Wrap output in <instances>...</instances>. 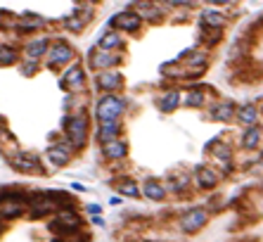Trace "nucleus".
Segmentation results:
<instances>
[{"label": "nucleus", "mask_w": 263, "mask_h": 242, "mask_svg": "<svg viewBox=\"0 0 263 242\" xmlns=\"http://www.w3.org/2000/svg\"><path fill=\"white\" fill-rule=\"evenodd\" d=\"M64 131H67V140L71 143L74 150L83 147L85 140H88V117L85 114L64 117Z\"/></svg>", "instance_id": "f257e3e1"}, {"label": "nucleus", "mask_w": 263, "mask_h": 242, "mask_svg": "<svg viewBox=\"0 0 263 242\" xmlns=\"http://www.w3.org/2000/svg\"><path fill=\"white\" fill-rule=\"evenodd\" d=\"M126 112V100L119 95H102L95 104V114L100 121H119Z\"/></svg>", "instance_id": "f03ea898"}, {"label": "nucleus", "mask_w": 263, "mask_h": 242, "mask_svg": "<svg viewBox=\"0 0 263 242\" xmlns=\"http://www.w3.org/2000/svg\"><path fill=\"white\" fill-rule=\"evenodd\" d=\"M81 228V216L74 211V209H60L57 211V219L50 223V230H55V233H62V235H69L74 230Z\"/></svg>", "instance_id": "7ed1b4c3"}, {"label": "nucleus", "mask_w": 263, "mask_h": 242, "mask_svg": "<svg viewBox=\"0 0 263 242\" xmlns=\"http://www.w3.org/2000/svg\"><path fill=\"white\" fill-rule=\"evenodd\" d=\"M178 223L185 233H197V230H201L209 223V211L207 209H201V207L190 209V211H185V214L180 216Z\"/></svg>", "instance_id": "20e7f679"}, {"label": "nucleus", "mask_w": 263, "mask_h": 242, "mask_svg": "<svg viewBox=\"0 0 263 242\" xmlns=\"http://www.w3.org/2000/svg\"><path fill=\"white\" fill-rule=\"evenodd\" d=\"M71 60H74V48H71L69 43L57 41L48 48V67L50 69H57V67H62V64H69Z\"/></svg>", "instance_id": "39448f33"}, {"label": "nucleus", "mask_w": 263, "mask_h": 242, "mask_svg": "<svg viewBox=\"0 0 263 242\" xmlns=\"http://www.w3.org/2000/svg\"><path fill=\"white\" fill-rule=\"evenodd\" d=\"M95 86H97L100 90H104L107 95H114V90L124 88V76H121V71H116V69L97 71Z\"/></svg>", "instance_id": "423d86ee"}, {"label": "nucleus", "mask_w": 263, "mask_h": 242, "mask_svg": "<svg viewBox=\"0 0 263 242\" xmlns=\"http://www.w3.org/2000/svg\"><path fill=\"white\" fill-rule=\"evenodd\" d=\"M10 166L21 173H41L43 171L41 159L31 152H17L14 157H10Z\"/></svg>", "instance_id": "0eeeda50"}, {"label": "nucleus", "mask_w": 263, "mask_h": 242, "mask_svg": "<svg viewBox=\"0 0 263 242\" xmlns=\"http://www.w3.org/2000/svg\"><path fill=\"white\" fill-rule=\"evenodd\" d=\"M142 19L138 17V12L133 10H126V12H119L109 19V26H119L121 31H128V34H138Z\"/></svg>", "instance_id": "6e6552de"}, {"label": "nucleus", "mask_w": 263, "mask_h": 242, "mask_svg": "<svg viewBox=\"0 0 263 242\" xmlns=\"http://www.w3.org/2000/svg\"><path fill=\"white\" fill-rule=\"evenodd\" d=\"M90 60V67L97 71H107L109 67H116L119 62H121V55H114V52H104V50H93L88 55Z\"/></svg>", "instance_id": "1a4fd4ad"}, {"label": "nucleus", "mask_w": 263, "mask_h": 242, "mask_svg": "<svg viewBox=\"0 0 263 242\" xmlns=\"http://www.w3.org/2000/svg\"><path fill=\"white\" fill-rule=\"evenodd\" d=\"M85 83V74L81 69V64H71L69 69L64 71V76L60 78V86L64 90H81Z\"/></svg>", "instance_id": "9d476101"}, {"label": "nucleus", "mask_w": 263, "mask_h": 242, "mask_svg": "<svg viewBox=\"0 0 263 242\" xmlns=\"http://www.w3.org/2000/svg\"><path fill=\"white\" fill-rule=\"evenodd\" d=\"M71 152H74V147L69 145V140H60L57 145L48 150V162L55 166H67L71 159Z\"/></svg>", "instance_id": "9b49d317"}, {"label": "nucleus", "mask_w": 263, "mask_h": 242, "mask_svg": "<svg viewBox=\"0 0 263 242\" xmlns=\"http://www.w3.org/2000/svg\"><path fill=\"white\" fill-rule=\"evenodd\" d=\"M31 219H41V216H45V214H50L52 209H55V204L48 200V195L45 193H36V195H31Z\"/></svg>", "instance_id": "f8f14e48"}, {"label": "nucleus", "mask_w": 263, "mask_h": 242, "mask_svg": "<svg viewBox=\"0 0 263 242\" xmlns=\"http://www.w3.org/2000/svg\"><path fill=\"white\" fill-rule=\"evenodd\" d=\"M102 154L107 157V159H111V162L124 159L126 154H128V143L121 140V138L109 140V143H102Z\"/></svg>", "instance_id": "ddd939ff"}, {"label": "nucleus", "mask_w": 263, "mask_h": 242, "mask_svg": "<svg viewBox=\"0 0 263 242\" xmlns=\"http://www.w3.org/2000/svg\"><path fill=\"white\" fill-rule=\"evenodd\" d=\"M48 48H50V41L45 38V36H41V38L28 41L26 45H24V52H26V57L31 60V62H38L43 55H48Z\"/></svg>", "instance_id": "4468645a"}, {"label": "nucleus", "mask_w": 263, "mask_h": 242, "mask_svg": "<svg viewBox=\"0 0 263 242\" xmlns=\"http://www.w3.org/2000/svg\"><path fill=\"white\" fill-rule=\"evenodd\" d=\"M235 117H237V121H240V124H244L247 128H251V126H256V119H258V110H256V104H251V102L240 104V107L235 110Z\"/></svg>", "instance_id": "2eb2a0df"}, {"label": "nucleus", "mask_w": 263, "mask_h": 242, "mask_svg": "<svg viewBox=\"0 0 263 242\" xmlns=\"http://www.w3.org/2000/svg\"><path fill=\"white\" fill-rule=\"evenodd\" d=\"M225 14H221L218 10H204L201 12V19H199V26H207V29H218V31H223V26H225Z\"/></svg>", "instance_id": "dca6fc26"}, {"label": "nucleus", "mask_w": 263, "mask_h": 242, "mask_svg": "<svg viewBox=\"0 0 263 242\" xmlns=\"http://www.w3.org/2000/svg\"><path fill=\"white\" fill-rule=\"evenodd\" d=\"M194 180H197V185L199 187L211 190V187L218 185V173H216L214 169H209V166H197V176H194Z\"/></svg>", "instance_id": "f3484780"}, {"label": "nucleus", "mask_w": 263, "mask_h": 242, "mask_svg": "<svg viewBox=\"0 0 263 242\" xmlns=\"http://www.w3.org/2000/svg\"><path fill=\"white\" fill-rule=\"evenodd\" d=\"M235 102H230V100H223V102H216L214 107H211V119H216V121H230V119L235 117Z\"/></svg>", "instance_id": "a211bd4d"}, {"label": "nucleus", "mask_w": 263, "mask_h": 242, "mask_svg": "<svg viewBox=\"0 0 263 242\" xmlns=\"http://www.w3.org/2000/svg\"><path fill=\"white\" fill-rule=\"evenodd\" d=\"M140 193L145 195L147 200H154V202H159L166 197V187L161 185L159 180H154V178H147L145 183H142V190Z\"/></svg>", "instance_id": "6ab92c4d"}, {"label": "nucleus", "mask_w": 263, "mask_h": 242, "mask_svg": "<svg viewBox=\"0 0 263 242\" xmlns=\"http://www.w3.org/2000/svg\"><path fill=\"white\" fill-rule=\"evenodd\" d=\"M121 133V124L119 121H100V131H97V140L100 143H109L116 140Z\"/></svg>", "instance_id": "aec40b11"}, {"label": "nucleus", "mask_w": 263, "mask_h": 242, "mask_svg": "<svg viewBox=\"0 0 263 242\" xmlns=\"http://www.w3.org/2000/svg\"><path fill=\"white\" fill-rule=\"evenodd\" d=\"M45 21L41 19V17H36V14L26 12L21 19L12 21V29H17V31H24V34H28V31H36V29H41Z\"/></svg>", "instance_id": "412c9836"}, {"label": "nucleus", "mask_w": 263, "mask_h": 242, "mask_svg": "<svg viewBox=\"0 0 263 242\" xmlns=\"http://www.w3.org/2000/svg\"><path fill=\"white\" fill-rule=\"evenodd\" d=\"M124 45V38H121V34L119 31H107V34L100 38V43H97V50H104V52H111V50H116Z\"/></svg>", "instance_id": "4be33fe9"}, {"label": "nucleus", "mask_w": 263, "mask_h": 242, "mask_svg": "<svg viewBox=\"0 0 263 242\" xmlns=\"http://www.w3.org/2000/svg\"><path fill=\"white\" fill-rule=\"evenodd\" d=\"M261 138H263V128L261 126H251L242 136V147L244 150H256L261 145Z\"/></svg>", "instance_id": "5701e85b"}, {"label": "nucleus", "mask_w": 263, "mask_h": 242, "mask_svg": "<svg viewBox=\"0 0 263 242\" xmlns=\"http://www.w3.org/2000/svg\"><path fill=\"white\" fill-rule=\"evenodd\" d=\"M178 104H180V90L178 88L166 90V93L159 97V110L166 112V114H168V112H173Z\"/></svg>", "instance_id": "b1692460"}, {"label": "nucleus", "mask_w": 263, "mask_h": 242, "mask_svg": "<svg viewBox=\"0 0 263 242\" xmlns=\"http://www.w3.org/2000/svg\"><path fill=\"white\" fill-rule=\"evenodd\" d=\"M114 187L119 190V195H126V197H140L138 183L131 180V178H116L114 180Z\"/></svg>", "instance_id": "393cba45"}, {"label": "nucleus", "mask_w": 263, "mask_h": 242, "mask_svg": "<svg viewBox=\"0 0 263 242\" xmlns=\"http://www.w3.org/2000/svg\"><path fill=\"white\" fill-rule=\"evenodd\" d=\"M24 214V204L21 202H0V219L7 221V219H17V216Z\"/></svg>", "instance_id": "a878e982"}, {"label": "nucleus", "mask_w": 263, "mask_h": 242, "mask_svg": "<svg viewBox=\"0 0 263 242\" xmlns=\"http://www.w3.org/2000/svg\"><path fill=\"white\" fill-rule=\"evenodd\" d=\"M223 31H218V29H207V26H199V41L204 43V45H216V43L221 41Z\"/></svg>", "instance_id": "bb28decb"}, {"label": "nucleus", "mask_w": 263, "mask_h": 242, "mask_svg": "<svg viewBox=\"0 0 263 242\" xmlns=\"http://www.w3.org/2000/svg\"><path fill=\"white\" fill-rule=\"evenodd\" d=\"M138 7H140V10H138V17H140V19L145 17V19L154 21V19H159V17H161L159 7L152 5V3H138Z\"/></svg>", "instance_id": "cd10ccee"}, {"label": "nucleus", "mask_w": 263, "mask_h": 242, "mask_svg": "<svg viewBox=\"0 0 263 242\" xmlns=\"http://www.w3.org/2000/svg\"><path fill=\"white\" fill-rule=\"evenodd\" d=\"M17 57H19L17 48H12V45H0V67H10V64H14L17 62Z\"/></svg>", "instance_id": "c85d7f7f"}, {"label": "nucleus", "mask_w": 263, "mask_h": 242, "mask_svg": "<svg viewBox=\"0 0 263 242\" xmlns=\"http://www.w3.org/2000/svg\"><path fill=\"white\" fill-rule=\"evenodd\" d=\"M204 102H207V95H204V90H201V88L190 90V93H187V97H185L187 107H204Z\"/></svg>", "instance_id": "c756f323"}, {"label": "nucleus", "mask_w": 263, "mask_h": 242, "mask_svg": "<svg viewBox=\"0 0 263 242\" xmlns=\"http://www.w3.org/2000/svg\"><path fill=\"white\" fill-rule=\"evenodd\" d=\"M83 26H85V24L78 19V17H74V14L64 19V29H69V31H76V34H78V31H83Z\"/></svg>", "instance_id": "7c9ffc66"}, {"label": "nucleus", "mask_w": 263, "mask_h": 242, "mask_svg": "<svg viewBox=\"0 0 263 242\" xmlns=\"http://www.w3.org/2000/svg\"><path fill=\"white\" fill-rule=\"evenodd\" d=\"M187 185H190V180L187 178H173L171 180V190H173V193H183Z\"/></svg>", "instance_id": "2f4dec72"}, {"label": "nucleus", "mask_w": 263, "mask_h": 242, "mask_svg": "<svg viewBox=\"0 0 263 242\" xmlns=\"http://www.w3.org/2000/svg\"><path fill=\"white\" fill-rule=\"evenodd\" d=\"M36 71H38V62H31V60H28V62L21 64V74H24V76H34Z\"/></svg>", "instance_id": "473e14b6"}, {"label": "nucleus", "mask_w": 263, "mask_h": 242, "mask_svg": "<svg viewBox=\"0 0 263 242\" xmlns=\"http://www.w3.org/2000/svg\"><path fill=\"white\" fill-rule=\"evenodd\" d=\"M88 211L93 216H100V204H88Z\"/></svg>", "instance_id": "72a5a7b5"}, {"label": "nucleus", "mask_w": 263, "mask_h": 242, "mask_svg": "<svg viewBox=\"0 0 263 242\" xmlns=\"http://www.w3.org/2000/svg\"><path fill=\"white\" fill-rule=\"evenodd\" d=\"M93 223H95V226H100V228H102V226H104V219H102V216H93Z\"/></svg>", "instance_id": "f704fd0d"}, {"label": "nucleus", "mask_w": 263, "mask_h": 242, "mask_svg": "<svg viewBox=\"0 0 263 242\" xmlns=\"http://www.w3.org/2000/svg\"><path fill=\"white\" fill-rule=\"evenodd\" d=\"M109 204H111V207H116V204H121V197H111Z\"/></svg>", "instance_id": "c9c22d12"}, {"label": "nucleus", "mask_w": 263, "mask_h": 242, "mask_svg": "<svg viewBox=\"0 0 263 242\" xmlns=\"http://www.w3.org/2000/svg\"><path fill=\"white\" fill-rule=\"evenodd\" d=\"M74 190H78V193H83L85 185H81V183H74Z\"/></svg>", "instance_id": "e433bc0d"}, {"label": "nucleus", "mask_w": 263, "mask_h": 242, "mask_svg": "<svg viewBox=\"0 0 263 242\" xmlns=\"http://www.w3.org/2000/svg\"><path fill=\"white\" fill-rule=\"evenodd\" d=\"M0 230H3V226H0Z\"/></svg>", "instance_id": "4c0bfd02"}, {"label": "nucleus", "mask_w": 263, "mask_h": 242, "mask_svg": "<svg viewBox=\"0 0 263 242\" xmlns=\"http://www.w3.org/2000/svg\"><path fill=\"white\" fill-rule=\"evenodd\" d=\"M261 162H263V157H261Z\"/></svg>", "instance_id": "58836bf2"}]
</instances>
